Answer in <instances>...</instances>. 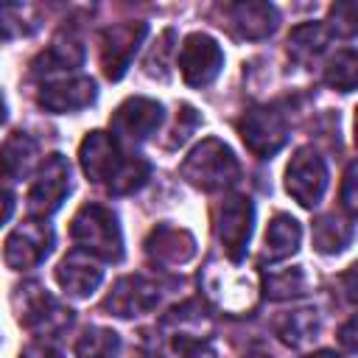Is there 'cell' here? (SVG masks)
I'll use <instances>...</instances> for the list:
<instances>
[{
  "label": "cell",
  "instance_id": "b9f144b4",
  "mask_svg": "<svg viewBox=\"0 0 358 358\" xmlns=\"http://www.w3.org/2000/svg\"><path fill=\"white\" fill-rule=\"evenodd\" d=\"M3 120H6V101L0 98V123H3Z\"/></svg>",
  "mask_w": 358,
  "mask_h": 358
},
{
  "label": "cell",
  "instance_id": "d4e9b609",
  "mask_svg": "<svg viewBox=\"0 0 358 358\" xmlns=\"http://www.w3.org/2000/svg\"><path fill=\"white\" fill-rule=\"evenodd\" d=\"M352 243V218H341L336 213L319 215L313 221V246L322 255H336Z\"/></svg>",
  "mask_w": 358,
  "mask_h": 358
},
{
  "label": "cell",
  "instance_id": "f35d334b",
  "mask_svg": "<svg viewBox=\"0 0 358 358\" xmlns=\"http://www.w3.org/2000/svg\"><path fill=\"white\" fill-rule=\"evenodd\" d=\"M352 330H355V319H350V322L341 327V333H338V341L344 344V350H347V352H355V338H352Z\"/></svg>",
  "mask_w": 358,
  "mask_h": 358
},
{
  "label": "cell",
  "instance_id": "277c9868",
  "mask_svg": "<svg viewBox=\"0 0 358 358\" xmlns=\"http://www.w3.org/2000/svg\"><path fill=\"white\" fill-rule=\"evenodd\" d=\"M14 313H17V322L48 338V336H59L64 333L70 324H73V310L67 305H62L45 285L39 282H22L14 288Z\"/></svg>",
  "mask_w": 358,
  "mask_h": 358
},
{
  "label": "cell",
  "instance_id": "3957f363",
  "mask_svg": "<svg viewBox=\"0 0 358 358\" xmlns=\"http://www.w3.org/2000/svg\"><path fill=\"white\" fill-rule=\"evenodd\" d=\"M241 263H221L210 260L201 271V285L207 296L232 316H246L257 305V277L246 268H238Z\"/></svg>",
  "mask_w": 358,
  "mask_h": 358
},
{
  "label": "cell",
  "instance_id": "9a60e30c",
  "mask_svg": "<svg viewBox=\"0 0 358 358\" xmlns=\"http://www.w3.org/2000/svg\"><path fill=\"white\" fill-rule=\"evenodd\" d=\"M126 154L117 148V140L109 131H90L78 145V162L90 182L109 185L117 168L123 165Z\"/></svg>",
  "mask_w": 358,
  "mask_h": 358
},
{
  "label": "cell",
  "instance_id": "74e56055",
  "mask_svg": "<svg viewBox=\"0 0 358 358\" xmlns=\"http://www.w3.org/2000/svg\"><path fill=\"white\" fill-rule=\"evenodd\" d=\"M11 213H14V196H11V190H6L0 185V227L11 218Z\"/></svg>",
  "mask_w": 358,
  "mask_h": 358
},
{
  "label": "cell",
  "instance_id": "ac0fdd59",
  "mask_svg": "<svg viewBox=\"0 0 358 358\" xmlns=\"http://www.w3.org/2000/svg\"><path fill=\"white\" fill-rule=\"evenodd\" d=\"M101 280H103V268L98 257L87 255L84 249H70L56 266V282L67 296L76 299H87L101 285Z\"/></svg>",
  "mask_w": 358,
  "mask_h": 358
},
{
  "label": "cell",
  "instance_id": "5b68a950",
  "mask_svg": "<svg viewBox=\"0 0 358 358\" xmlns=\"http://www.w3.org/2000/svg\"><path fill=\"white\" fill-rule=\"evenodd\" d=\"M238 131L246 143V148L260 157V159H268L274 157L285 143H288V134H291V126H288V117L280 106L268 103V106H252L241 123H238Z\"/></svg>",
  "mask_w": 358,
  "mask_h": 358
},
{
  "label": "cell",
  "instance_id": "d590c367",
  "mask_svg": "<svg viewBox=\"0 0 358 358\" xmlns=\"http://www.w3.org/2000/svg\"><path fill=\"white\" fill-rule=\"evenodd\" d=\"M341 201H344L347 218H352V215H355V162H350V165H347L344 187H341Z\"/></svg>",
  "mask_w": 358,
  "mask_h": 358
},
{
  "label": "cell",
  "instance_id": "484cf974",
  "mask_svg": "<svg viewBox=\"0 0 358 358\" xmlns=\"http://www.w3.org/2000/svg\"><path fill=\"white\" fill-rule=\"evenodd\" d=\"M42 22L34 3H0V34L3 36H31Z\"/></svg>",
  "mask_w": 358,
  "mask_h": 358
},
{
  "label": "cell",
  "instance_id": "7c38bea8",
  "mask_svg": "<svg viewBox=\"0 0 358 358\" xmlns=\"http://www.w3.org/2000/svg\"><path fill=\"white\" fill-rule=\"evenodd\" d=\"M145 31V22H117L101 31V67L109 81L126 76Z\"/></svg>",
  "mask_w": 358,
  "mask_h": 358
},
{
  "label": "cell",
  "instance_id": "4dcf8cb0",
  "mask_svg": "<svg viewBox=\"0 0 358 358\" xmlns=\"http://www.w3.org/2000/svg\"><path fill=\"white\" fill-rule=\"evenodd\" d=\"M330 34H341V36H350L355 31V3H336L330 8V22H327Z\"/></svg>",
  "mask_w": 358,
  "mask_h": 358
},
{
  "label": "cell",
  "instance_id": "8fae6325",
  "mask_svg": "<svg viewBox=\"0 0 358 358\" xmlns=\"http://www.w3.org/2000/svg\"><path fill=\"white\" fill-rule=\"evenodd\" d=\"M162 123V103L154 101V98H143V95H134V98H126L115 112H112V137L115 140H123V143H143L148 140Z\"/></svg>",
  "mask_w": 358,
  "mask_h": 358
},
{
  "label": "cell",
  "instance_id": "8992f818",
  "mask_svg": "<svg viewBox=\"0 0 358 358\" xmlns=\"http://www.w3.org/2000/svg\"><path fill=\"white\" fill-rule=\"evenodd\" d=\"M285 190L296 204H302L308 210H313L322 201V196L327 190V165H324V159L319 157V151L313 145L296 148L294 157L288 159V165H285Z\"/></svg>",
  "mask_w": 358,
  "mask_h": 358
},
{
  "label": "cell",
  "instance_id": "ab89813d",
  "mask_svg": "<svg viewBox=\"0 0 358 358\" xmlns=\"http://www.w3.org/2000/svg\"><path fill=\"white\" fill-rule=\"evenodd\" d=\"M302 358H341V355H338V352H333V350H316V352L302 355Z\"/></svg>",
  "mask_w": 358,
  "mask_h": 358
},
{
  "label": "cell",
  "instance_id": "6da1fadb",
  "mask_svg": "<svg viewBox=\"0 0 358 358\" xmlns=\"http://www.w3.org/2000/svg\"><path fill=\"white\" fill-rule=\"evenodd\" d=\"M179 173L187 185L213 193V190L235 185L241 176V165L227 143H221L218 137H204L185 157V162L179 165Z\"/></svg>",
  "mask_w": 358,
  "mask_h": 358
},
{
  "label": "cell",
  "instance_id": "4fadbf2b",
  "mask_svg": "<svg viewBox=\"0 0 358 358\" xmlns=\"http://www.w3.org/2000/svg\"><path fill=\"white\" fill-rule=\"evenodd\" d=\"M224 67V50L210 34H190L179 50V70L185 84L207 87Z\"/></svg>",
  "mask_w": 358,
  "mask_h": 358
},
{
  "label": "cell",
  "instance_id": "5bb4252c",
  "mask_svg": "<svg viewBox=\"0 0 358 358\" xmlns=\"http://www.w3.org/2000/svg\"><path fill=\"white\" fill-rule=\"evenodd\" d=\"M162 333L179 347V350H187L193 344H201L207 341V336L213 333V313L207 310L204 302L199 299H187L176 308H171L162 322H159Z\"/></svg>",
  "mask_w": 358,
  "mask_h": 358
},
{
  "label": "cell",
  "instance_id": "7402d4cb",
  "mask_svg": "<svg viewBox=\"0 0 358 358\" xmlns=\"http://www.w3.org/2000/svg\"><path fill=\"white\" fill-rule=\"evenodd\" d=\"M36 159H39V145L25 131H11L0 145V173L6 179L20 182L31 176V171L36 168Z\"/></svg>",
  "mask_w": 358,
  "mask_h": 358
},
{
  "label": "cell",
  "instance_id": "52a82bcc",
  "mask_svg": "<svg viewBox=\"0 0 358 358\" xmlns=\"http://www.w3.org/2000/svg\"><path fill=\"white\" fill-rule=\"evenodd\" d=\"M162 299V288L157 280L145 277V274H126L120 277L112 291L103 296L101 308L109 313V316H117V319H131V316H143V313H151Z\"/></svg>",
  "mask_w": 358,
  "mask_h": 358
},
{
  "label": "cell",
  "instance_id": "30bf717a",
  "mask_svg": "<svg viewBox=\"0 0 358 358\" xmlns=\"http://www.w3.org/2000/svg\"><path fill=\"white\" fill-rule=\"evenodd\" d=\"M50 249H53V229L42 218H31V221H22L6 238L3 257H6L8 268L31 271L50 255Z\"/></svg>",
  "mask_w": 358,
  "mask_h": 358
},
{
  "label": "cell",
  "instance_id": "44dd1931",
  "mask_svg": "<svg viewBox=\"0 0 358 358\" xmlns=\"http://www.w3.org/2000/svg\"><path fill=\"white\" fill-rule=\"evenodd\" d=\"M302 241V227L296 218H291L288 213H277L263 235V252H260V263H280L285 257H291L299 249Z\"/></svg>",
  "mask_w": 358,
  "mask_h": 358
},
{
  "label": "cell",
  "instance_id": "836d02e7",
  "mask_svg": "<svg viewBox=\"0 0 358 358\" xmlns=\"http://www.w3.org/2000/svg\"><path fill=\"white\" fill-rule=\"evenodd\" d=\"M131 358H162V344H159V333L143 330L140 333V344L134 347Z\"/></svg>",
  "mask_w": 358,
  "mask_h": 358
},
{
  "label": "cell",
  "instance_id": "ffe728a7",
  "mask_svg": "<svg viewBox=\"0 0 358 358\" xmlns=\"http://www.w3.org/2000/svg\"><path fill=\"white\" fill-rule=\"evenodd\" d=\"M229 14V22L235 28L238 36L243 39H266L274 34L277 22H280V14L271 3H263V0H243V3H232L227 8Z\"/></svg>",
  "mask_w": 358,
  "mask_h": 358
},
{
  "label": "cell",
  "instance_id": "60d3db41",
  "mask_svg": "<svg viewBox=\"0 0 358 358\" xmlns=\"http://www.w3.org/2000/svg\"><path fill=\"white\" fill-rule=\"evenodd\" d=\"M243 358H271L268 352H260V350H252V352H246Z\"/></svg>",
  "mask_w": 358,
  "mask_h": 358
},
{
  "label": "cell",
  "instance_id": "e0dca14e",
  "mask_svg": "<svg viewBox=\"0 0 358 358\" xmlns=\"http://www.w3.org/2000/svg\"><path fill=\"white\" fill-rule=\"evenodd\" d=\"M95 98H98V87H95V81L90 76L50 81V84H42V90L36 92L39 106L45 112H53V115L81 112L90 103H95Z\"/></svg>",
  "mask_w": 358,
  "mask_h": 358
},
{
  "label": "cell",
  "instance_id": "83f0119b",
  "mask_svg": "<svg viewBox=\"0 0 358 358\" xmlns=\"http://www.w3.org/2000/svg\"><path fill=\"white\" fill-rule=\"evenodd\" d=\"M120 338L109 327H87L84 336L76 341L78 358H117Z\"/></svg>",
  "mask_w": 358,
  "mask_h": 358
},
{
  "label": "cell",
  "instance_id": "f1b7e54d",
  "mask_svg": "<svg viewBox=\"0 0 358 358\" xmlns=\"http://www.w3.org/2000/svg\"><path fill=\"white\" fill-rule=\"evenodd\" d=\"M324 81L338 90V92H352L355 90V81H358V56L352 48H344L338 50L327 67H324Z\"/></svg>",
  "mask_w": 358,
  "mask_h": 358
},
{
  "label": "cell",
  "instance_id": "d6a6232c",
  "mask_svg": "<svg viewBox=\"0 0 358 358\" xmlns=\"http://www.w3.org/2000/svg\"><path fill=\"white\" fill-rule=\"evenodd\" d=\"M171 42H173V31L168 28V31H162V36H159L157 48H154V50H151V56L145 59V70H148V67H154V70H151V76H159V78H165V76H168L165 56L171 53Z\"/></svg>",
  "mask_w": 358,
  "mask_h": 358
},
{
  "label": "cell",
  "instance_id": "7a4b0ae2",
  "mask_svg": "<svg viewBox=\"0 0 358 358\" xmlns=\"http://www.w3.org/2000/svg\"><path fill=\"white\" fill-rule=\"evenodd\" d=\"M70 235L92 257H101L106 263H117L123 257V232L117 224V215L98 201L84 204L70 224Z\"/></svg>",
  "mask_w": 358,
  "mask_h": 358
},
{
  "label": "cell",
  "instance_id": "2e32d148",
  "mask_svg": "<svg viewBox=\"0 0 358 358\" xmlns=\"http://www.w3.org/2000/svg\"><path fill=\"white\" fill-rule=\"evenodd\" d=\"M143 246H145V257L154 266H165V268L185 266L196 255V238L185 227H173L168 221L157 224Z\"/></svg>",
  "mask_w": 358,
  "mask_h": 358
},
{
  "label": "cell",
  "instance_id": "8d00e7d4",
  "mask_svg": "<svg viewBox=\"0 0 358 358\" xmlns=\"http://www.w3.org/2000/svg\"><path fill=\"white\" fill-rule=\"evenodd\" d=\"M182 358H221V355H218V350L213 344L201 341V344H193V347L182 350Z\"/></svg>",
  "mask_w": 358,
  "mask_h": 358
},
{
  "label": "cell",
  "instance_id": "cb8c5ba5",
  "mask_svg": "<svg viewBox=\"0 0 358 358\" xmlns=\"http://www.w3.org/2000/svg\"><path fill=\"white\" fill-rule=\"evenodd\" d=\"M330 39H333V34H330L327 22H302L288 34V53H291V59L310 64L313 59H319L324 53Z\"/></svg>",
  "mask_w": 358,
  "mask_h": 358
},
{
  "label": "cell",
  "instance_id": "f546056e",
  "mask_svg": "<svg viewBox=\"0 0 358 358\" xmlns=\"http://www.w3.org/2000/svg\"><path fill=\"white\" fill-rule=\"evenodd\" d=\"M148 173H151V168H148V162H145L143 157L126 154L123 165L117 168V173L112 176V182H109L106 187H109V193H115V196H126V193L140 190V187L145 185Z\"/></svg>",
  "mask_w": 358,
  "mask_h": 358
},
{
  "label": "cell",
  "instance_id": "d6986e66",
  "mask_svg": "<svg viewBox=\"0 0 358 358\" xmlns=\"http://www.w3.org/2000/svg\"><path fill=\"white\" fill-rule=\"evenodd\" d=\"M84 64V45L73 31H59L50 45L31 62L34 76H56V73H70Z\"/></svg>",
  "mask_w": 358,
  "mask_h": 358
},
{
  "label": "cell",
  "instance_id": "603a6c76",
  "mask_svg": "<svg viewBox=\"0 0 358 358\" xmlns=\"http://www.w3.org/2000/svg\"><path fill=\"white\" fill-rule=\"evenodd\" d=\"M277 336L282 344L288 347H308L310 341L319 338V330H322V319H319V310L316 308H296V310H288L277 319L274 324Z\"/></svg>",
  "mask_w": 358,
  "mask_h": 358
},
{
  "label": "cell",
  "instance_id": "4316f807",
  "mask_svg": "<svg viewBox=\"0 0 358 358\" xmlns=\"http://www.w3.org/2000/svg\"><path fill=\"white\" fill-rule=\"evenodd\" d=\"M263 291L268 299H294V296H305L308 294V277L302 271V266L294 268H282V271H271L263 280Z\"/></svg>",
  "mask_w": 358,
  "mask_h": 358
},
{
  "label": "cell",
  "instance_id": "9c48e42d",
  "mask_svg": "<svg viewBox=\"0 0 358 358\" xmlns=\"http://www.w3.org/2000/svg\"><path fill=\"white\" fill-rule=\"evenodd\" d=\"M70 193V162L64 154H50L45 159V165L39 168L36 173V182L31 185V193H28V213L34 218H48L53 215L64 196Z\"/></svg>",
  "mask_w": 358,
  "mask_h": 358
},
{
  "label": "cell",
  "instance_id": "1f68e13d",
  "mask_svg": "<svg viewBox=\"0 0 358 358\" xmlns=\"http://www.w3.org/2000/svg\"><path fill=\"white\" fill-rule=\"evenodd\" d=\"M196 126H199V115H196V109H193V106H187V103H182V109H179V115H176V126H173L171 140H168V148L182 145V143L193 134V129H196Z\"/></svg>",
  "mask_w": 358,
  "mask_h": 358
},
{
  "label": "cell",
  "instance_id": "e575fe53",
  "mask_svg": "<svg viewBox=\"0 0 358 358\" xmlns=\"http://www.w3.org/2000/svg\"><path fill=\"white\" fill-rule=\"evenodd\" d=\"M20 358H64V352H62L53 341H48V338H36V341H31L28 347H22Z\"/></svg>",
  "mask_w": 358,
  "mask_h": 358
},
{
  "label": "cell",
  "instance_id": "ba28073f",
  "mask_svg": "<svg viewBox=\"0 0 358 358\" xmlns=\"http://www.w3.org/2000/svg\"><path fill=\"white\" fill-rule=\"evenodd\" d=\"M255 224V207L246 196L232 193L218 207V241L229 263H243Z\"/></svg>",
  "mask_w": 358,
  "mask_h": 358
}]
</instances>
